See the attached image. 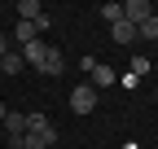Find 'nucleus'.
<instances>
[{"label":"nucleus","instance_id":"nucleus-3","mask_svg":"<svg viewBox=\"0 0 158 149\" xmlns=\"http://www.w3.org/2000/svg\"><path fill=\"white\" fill-rule=\"evenodd\" d=\"M44 26H48V13L40 18V22H18V31H13V40H18V44H35V35L44 31Z\"/></svg>","mask_w":158,"mask_h":149},{"label":"nucleus","instance_id":"nucleus-6","mask_svg":"<svg viewBox=\"0 0 158 149\" xmlns=\"http://www.w3.org/2000/svg\"><path fill=\"white\" fill-rule=\"evenodd\" d=\"M27 132H35V136H44L48 145L57 140V127L48 123V114H31V127H27Z\"/></svg>","mask_w":158,"mask_h":149},{"label":"nucleus","instance_id":"nucleus-7","mask_svg":"<svg viewBox=\"0 0 158 149\" xmlns=\"http://www.w3.org/2000/svg\"><path fill=\"white\" fill-rule=\"evenodd\" d=\"M110 40H114V44H132V40H136V26L127 22V18H118V22L110 26Z\"/></svg>","mask_w":158,"mask_h":149},{"label":"nucleus","instance_id":"nucleus-8","mask_svg":"<svg viewBox=\"0 0 158 149\" xmlns=\"http://www.w3.org/2000/svg\"><path fill=\"white\" fill-rule=\"evenodd\" d=\"M0 74H22V53L9 48L5 57H0Z\"/></svg>","mask_w":158,"mask_h":149},{"label":"nucleus","instance_id":"nucleus-15","mask_svg":"<svg viewBox=\"0 0 158 149\" xmlns=\"http://www.w3.org/2000/svg\"><path fill=\"white\" fill-rule=\"evenodd\" d=\"M5 53H9V40H5V35H0V57H5Z\"/></svg>","mask_w":158,"mask_h":149},{"label":"nucleus","instance_id":"nucleus-10","mask_svg":"<svg viewBox=\"0 0 158 149\" xmlns=\"http://www.w3.org/2000/svg\"><path fill=\"white\" fill-rule=\"evenodd\" d=\"M18 13H22V22H40V18H44V5H40V0H22Z\"/></svg>","mask_w":158,"mask_h":149},{"label":"nucleus","instance_id":"nucleus-5","mask_svg":"<svg viewBox=\"0 0 158 149\" xmlns=\"http://www.w3.org/2000/svg\"><path fill=\"white\" fill-rule=\"evenodd\" d=\"M88 70H92V88H110V83H118V74H114L110 66H101V62H88Z\"/></svg>","mask_w":158,"mask_h":149},{"label":"nucleus","instance_id":"nucleus-11","mask_svg":"<svg viewBox=\"0 0 158 149\" xmlns=\"http://www.w3.org/2000/svg\"><path fill=\"white\" fill-rule=\"evenodd\" d=\"M44 48H48V44H40V40H35V44H22L18 53H22V62H31V66H40V62H44Z\"/></svg>","mask_w":158,"mask_h":149},{"label":"nucleus","instance_id":"nucleus-13","mask_svg":"<svg viewBox=\"0 0 158 149\" xmlns=\"http://www.w3.org/2000/svg\"><path fill=\"white\" fill-rule=\"evenodd\" d=\"M97 18H106V22L114 26L118 18H123V5H101V9H97Z\"/></svg>","mask_w":158,"mask_h":149},{"label":"nucleus","instance_id":"nucleus-2","mask_svg":"<svg viewBox=\"0 0 158 149\" xmlns=\"http://www.w3.org/2000/svg\"><path fill=\"white\" fill-rule=\"evenodd\" d=\"M123 18H127L132 26H141L145 18H154V5H149V0H127V5H123Z\"/></svg>","mask_w":158,"mask_h":149},{"label":"nucleus","instance_id":"nucleus-9","mask_svg":"<svg viewBox=\"0 0 158 149\" xmlns=\"http://www.w3.org/2000/svg\"><path fill=\"white\" fill-rule=\"evenodd\" d=\"M27 127H31V114H9L5 119V132L9 136H27Z\"/></svg>","mask_w":158,"mask_h":149},{"label":"nucleus","instance_id":"nucleus-4","mask_svg":"<svg viewBox=\"0 0 158 149\" xmlns=\"http://www.w3.org/2000/svg\"><path fill=\"white\" fill-rule=\"evenodd\" d=\"M62 66H66L62 48H44V62H40L35 70H40V74H62Z\"/></svg>","mask_w":158,"mask_h":149},{"label":"nucleus","instance_id":"nucleus-14","mask_svg":"<svg viewBox=\"0 0 158 149\" xmlns=\"http://www.w3.org/2000/svg\"><path fill=\"white\" fill-rule=\"evenodd\" d=\"M132 74H136V79L149 74V57H132Z\"/></svg>","mask_w":158,"mask_h":149},{"label":"nucleus","instance_id":"nucleus-12","mask_svg":"<svg viewBox=\"0 0 158 149\" xmlns=\"http://www.w3.org/2000/svg\"><path fill=\"white\" fill-rule=\"evenodd\" d=\"M136 35H141V40H158V13H154V18H145V22L136 26Z\"/></svg>","mask_w":158,"mask_h":149},{"label":"nucleus","instance_id":"nucleus-1","mask_svg":"<svg viewBox=\"0 0 158 149\" xmlns=\"http://www.w3.org/2000/svg\"><path fill=\"white\" fill-rule=\"evenodd\" d=\"M70 110H75V114H92V110H97V88L92 83H79L70 92Z\"/></svg>","mask_w":158,"mask_h":149},{"label":"nucleus","instance_id":"nucleus-16","mask_svg":"<svg viewBox=\"0 0 158 149\" xmlns=\"http://www.w3.org/2000/svg\"><path fill=\"white\" fill-rule=\"evenodd\" d=\"M5 119H9V110H5V105H0V123H5Z\"/></svg>","mask_w":158,"mask_h":149}]
</instances>
